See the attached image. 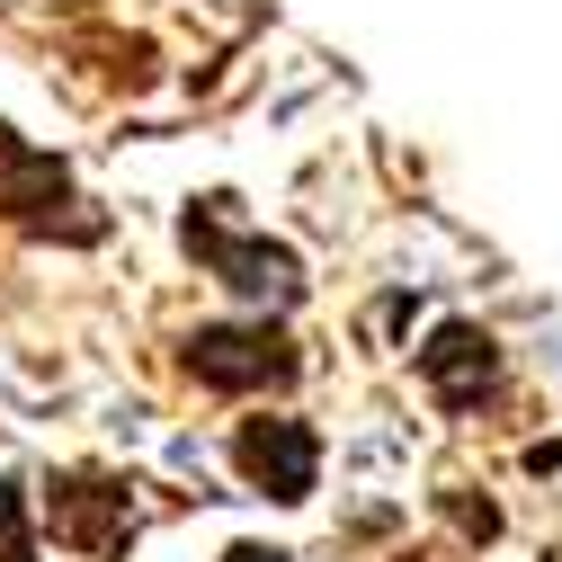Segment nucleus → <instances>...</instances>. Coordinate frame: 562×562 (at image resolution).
Instances as JSON below:
<instances>
[{
	"instance_id": "f257e3e1",
	"label": "nucleus",
	"mask_w": 562,
	"mask_h": 562,
	"mask_svg": "<svg viewBox=\"0 0 562 562\" xmlns=\"http://www.w3.org/2000/svg\"><path fill=\"white\" fill-rule=\"evenodd\" d=\"M233 196H205V205H188L179 215V241H188V259L205 268V277H224L233 295H250V304H304V259L286 250V241H268V233H241L233 215H224Z\"/></svg>"
},
{
	"instance_id": "f03ea898",
	"label": "nucleus",
	"mask_w": 562,
	"mask_h": 562,
	"mask_svg": "<svg viewBox=\"0 0 562 562\" xmlns=\"http://www.w3.org/2000/svg\"><path fill=\"white\" fill-rule=\"evenodd\" d=\"M0 224H19L36 241H99L108 233L90 215V196L72 188V170L54 153H36L27 134H10V125H0Z\"/></svg>"
},
{
	"instance_id": "7ed1b4c3",
	"label": "nucleus",
	"mask_w": 562,
	"mask_h": 562,
	"mask_svg": "<svg viewBox=\"0 0 562 562\" xmlns=\"http://www.w3.org/2000/svg\"><path fill=\"white\" fill-rule=\"evenodd\" d=\"M179 367L205 384V393H286L304 375L295 339L277 322H196L179 339Z\"/></svg>"
},
{
	"instance_id": "20e7f679",
	"label": "nucleus",
	"mask_w": 562,
	"mask_h": 562,
	"mask_svg": "<svg viewBox=\"0 0 562 562\" xmlns=\"http://www.w3.org/2000/svg\"><path fill=\"white\" fill-rule=\"evenodd\" d=\"M45 527L63 553L81 562H116L125 536H134V482L125 473H99V464H72L45 482Z\"/></svg>"
},
{
	"instance_id": "39448f33",
	"label": "nucleus",
	"mask_w": 562,
	"mask_h": 562,
	"mask_svg": "<svg viewBox=\"0 0 562 562\" xmlns=\"http://www.w3.org/2000/svg\"><path fill=\"white\" fill-rule=\"evenodd\" d=\"M233 464H241L250 491L304 509L313 482H322V438L304 429V419H241V429H233Z\"/></svg>"
},
{
	"instance_id": "423d86ee",
	"label": "nucleus",
	"mask_w": 562,
	"mask_h": 562,
	"mask_svg": "<svg viewBox=\"0 0 562 562\" xmlns=\"http://www.w3.org/2000/svg\"><path fill=\"white\" fill-rule=\"evenodd\" d=\"M419 384H429L447 411H482L501 393V339L482 322H438L429 348H419Z\"/></svg>"
},
{
	"instance_id": "0eeeda50",
	"label": "nucleus",
	"mask_w": 562,
	"mask_h": 562,
	"mask_svg": "<svg viewBox=\"0 0 562 562\" xmlns=\"http://www.w3.org/2000/svg\"><path fill=\"white\" fill-rule=\"evenodd\" d=\"M0 562H36V536H27V491L0 473Z\"/></svg>"
},
{
	"instance_id": "6e6552de",
	"label": "nucleus",
	"mask_w": 562,
	"mask_h": 562,
	"mask_svg": "<svg viewBox=\"0 0 562 562\" xmlns=\"http://www.w3.org/2000/svg\"><path fill=\"white\" fill-rule=\"evenodd\" d=\"M224 562H295V553H277V544H233Z\"/></svg>"
}]
</instances>
